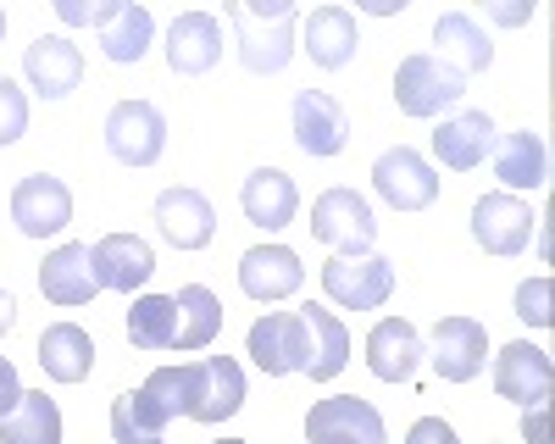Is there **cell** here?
Returning a JSON list of instances; mask_svg holds the SVG:
<instances>
[{"mask_svg":"<svg viewBox=\"0 0 555 444\" xmlns=\"http://www.w3.org/2000/svg\"><path fill=\"white\" fill-rule=\"evenodd\" d=\"M145 394L162 406V417H195V422H222L245 406V373L228 355H206V362L183 367H156L145 378Z\"/></svg>","mask_w":555,"mask_h":444,"instance_id":"obj_1","label":"cell"},{"mask_svg":"<svg viewBox=\"0 0 555 444\" xmlns=\"http://www.w3.org/2000/svg\"><path fill=\"white\" fill-rule=\"evenodd\" d=\"M228 23H234V44L240 62L250 73H284L295 56V6L289 0H256V6H228Z\"/></svg>","mask_w":555,"mask_h":444,"instance_id":"obj_2","label":"cell"},{"mask_svg":"<svg viewBox=\"0 0 555 444\" xmlns=\"http://www.w3.org/2000/svg\"><path fill=\"white\" fill-rule=\"evenodd\" d=\"M461 95H467V73H455L434 51H416L395 67V106L405 117H444L461 106Z\"/></svg>","mask_w":555,"mask_h":444,"instance_id":"obj_3","label":"cell"},{"mask_svg":"<svg viewBox=\"0 0 555 444\" xmlns=\"http://www.w3.org/2000/svg\"><path fill=\"white\" fill-rule=\"evenodd\" d=\"M311 234L322 245H334L339 256H366L378 239V217L356 190H322L311 206Z\"/></svg>","mask_w":555,"mask_h":444,"instance_id":"obj_4","label":"cell"},{"mask_svg":"<svg viewBox=\"0 0 555 444\" xmlns=\"http://www.w3.org/2000/svg\"><path fill=\"white\" fill-rule=\"evenodd\" d=\"M322 295L345 311H378L395 295V266L384 256H334L322 266Z\"/></svg>","mask_w":555,"mask_h":444,"instance_id":"obj_5","label":"cell"},{"mask_svg":"<svg viewBox=\"0 0 555 444\" xmlns=\"http://www.w3.org/2000/svg\"><path fill=\"white\" fill-rule=\"evenodd\" d=\"M106 145L122 167H156L167 151V117L151 101H117L106 112Z\"/></svg>","mask_w":555,"mask_h":444,"instance_id":"obj_6","label":"cell"},{"mask_svg":"<svg viewBox=\"0 0 555 444\" xmlns=\"http://www.w3.org/2000/svg\"><path fill=\"white\" fill-rule=\"evenodd\" d=\"M423 355H434V373L444 383H473L489 367V334L473 317H439Z\"/></svg>","mask_w":555,"mask_h":444,"instance_id":"obj_7","label":"cell"},{"mask_svg":"<svg viewBox=\"0 0 555 444\" xmlns=\"http://www.w3.org/2000/svg\"><path fill=\"white\" fill-rule=\"evenodd\" d=\"M373 190L395 206V211H423L439 200V172L416 156L411 145H395L373 161Z\"/></svg>","mask_w":555,"mask_h":444,"instance_id":"obj_8","label":"cell"},{"mask_svg":"<svg viewBox=\"0 0 555 444\" xmlns=\"http://www.w3.org/2000/svg\"><path fill=\"white\" fill-rule=\"evenodd\" d=\"M12 222L28 234V239H51L73 222V195L62 178L51 172H28L23 184L12 190Z\"/></svg>","mask_w":555,"mask_h":444,"instance_id":"obj_9","label":"cell"},{"mask_svg":"<svg viewBox=\"0 0 555 444\" xmlns=\"http://www.w3.org/2000/svg\"><path fill=\"white\" fill-rule=\"evenodd\" d=\"M473 239L489 250V256H522L528 239H533V206L522 195H483L473 206Z\"/></svg>","mask_w":555,"mask_h":444,"instance_id":"obj_10","label":"cell"},{"mask_svg":"<svg viewBox=\"0 0 555 444\" xmlns=\"http://www.w3.org/2000/svg\"><path fill=\"white\" fill-rule=\"evenodd\" d=\"M550 383H555V362L539 344L517 339V344H505L494 355V389H500V400H517V406H550Z\"/></svg>","mask_w":555,"mask_h":444,"instance_id":"obj_11","label":"cell"},{"mask_svg":"<svg viewBox=\"0 0 555 444\" xmlns=\"http://www.w3.org/2000/svg\"><path fill=\"white\" fill-rule=\"evenodd\" d=\"M23 78H28L34 95L62 101V95H73V89L83 83V51L73 39H62V34H44V39H34L23 51Z\"/></svg>","mask_w":555,"mask_h":444,"instance_id":"obj_12","label":"cell"},{"mask_svg":"<svg viewBox=\"0 0 555 444\" xmlns=\"http://www.w3.org/2000/svg\"><path fill=\"white\" fill-rule=\"evenodd\" d=\"M306 439H345V444H389L384 417L361 394H328L306 417Z\"/></svg>","mask_w":555,"mask_h":444,"instance_id":"obj_13","label":"cell"},{"mask_svg":"<svg viewBox=\"0 0 555 444\" xmlns=\"http://www.w3.org/2000/svg\"><path fill=\"white\" fill-rule=\"evenodd\" d=\"M222 62V23L211 12H178L167 28V67L178 78H201Z\"/></svg>","mask_w":555,"mask_h":444,"instance_id":"obj_14","label":"cell"},{"mask_svg":"<svg viewBox=\"0 0 555 444\" xmlns=\"http://www.w3.org/2000/svg\"><path fill=\"white\" fill-rule=\"evenodd\" d=\"M156 228L178 250H206L217 239V211H211V200L201 190H183L178 184V190H162L156 195Z\"/></svg>","mask_w":555,"mask_h":444,"instance_id":"obj_15","label":"cell"},{"mask_svg":"<svg viewBox=\"0 0 555 444\" xmlns=\"http://www.w3.org/2000/svg\"><path fill=\"white\" fill-rule=\"evenodd\" d=\"M250 355L267 378H289L306 367V323L300 311H267L250 328Z\"/></svg>","mask_w":555,"mask_h":444,"instance_id":"obj_16","label":"cell"},{"mask_svg":"<svg viewBox=\"0 0 555 444\" xmlns=\"http://www.w3.org/2000/svg\"><path fill=\"white\" fill-rule=\"evenodd\" d=\"M295 145L306 156H339L350 145V117L334 95L322 89H300L295 95Z\"/></svg>","mask_w":555,"mask_h":444,"instance_id":"obj_17","label":"cell"},{"mask_svg":"<svg viewBox=\"0 0 555 444\" xmlns=\"http://www.w3.org/2000/svg\"><path fill=\"white\" fill-rule=\"evenodd\" d=\"M300 284H306V266H300V256L289 245H256V250L240 256V289L250 300H261V305L267 300H289Z\"/></svg>","mask_w":555,"mask_h":444,"instance_id":"obj_18","label":"cell"},{"mask_svg":"<svg viewBox=\"0 0 555 444\" xmlns=\"http://www.w3.org/2000/svg\"><path fill=\"white\" fill-rule=\"evenodd\" d=\"M489 151H494V122H489V112H450V117L434 128V156H439V167H450V172L483 167Z\"/></svg>","mask_w":555,"mask_h":444,"instance_id":"obj_19","label":"cell"},{"mask_svg":"<svg viewBox=\"0 0 555 444\" xmlns=\"http://www.w3.org/2000/svg\"><path fill=\"white\" fill-rule=\"evenodd\" d=\"M89 256H95V284L117 289V295L145 289L151 273H156V256H151V245L139 234H106L101 245H89Z\"/></svg>","mask_w":555,"mask_h":444,"instance_id":"obj_20","label":"cell"},{"mask_svg":"<svg viewBox=\"0 0 555 444\" xmlns=\"http://www.w3.org/2000/svg\"><path fill=\"white\" fill-rule=\"evenodd\" d=\"M39 289L51 305H67V311L95 300L101 284H95V256H89V245H56L39 266Z\"/></svg>","mask_w":555,"mask_h":444,"instance_id":"obj_21","label":"cell"},{"mask_svg":"<svg viewBox=\"0 0 555 444\" xmlns=\"http://www.w3.org/2000/svg\"><path fill=\"white\" fill-rule=\"evenodd\" d=\"M240 206H245V217L256 222V228L278 234V228H289V222H295L300 190H295V178L284 167H256L245 178V190H240Z\"/></svg>","mask_w":555,"mask_h":444,"instance_id":"obj_22","label":"cell"},{"mask_svg":"<svg viewBox=\"0 0 555 444\" xmlns=\"http://www.w3.org/2000/svg\"><path fill=\"white\" fill-rule=\"evenodd\" d=\"M300 323H306V378L311 383H328V378H339L345 373V362H350V334H345V323L334 317L328 305H300Z\"/></svg>","mask_w":555,"mask_h":444,"instance_id":"obj_23","label":"cell"},{"mask_svg":"<svg viewBox=\"0 0 555 444\" xmlns=\"http://www.w3.org/2000/svg\"><path fill=\"white\" fill-rule=\"evenodd\" d=\"M416 362H423V334H416L405 317H384L373 334H366V367L384 383H411Z\"/></svg>","mask_w":555,"mask_h":444,"instance_id":"obj_24","label":"cell"},{"mask_svg":"<svg viewBox=\"0 0 555 444\" xmlns=\"http://www.w3.org/2000/svg\"><path fill=\"white\" fill-rule=\"evenodd\" d=\"M95 34H101V51H106V62L133 67L139 56L151 51V39H156V17H151L145 6H133V0H106V12H101Z\"/></svg>","mask_w":555,"mask_h":444,"instance_id":"obj_25","label":"cell"},{"mask_svg":"<svg viewBox=\"0 0 555 444\" xmlns=\"http://www.w3.org/2000/svg\"><path fill=\"white\" fill-rule=\"evenodd\" d=\"M494 178L505 184V195H517V190H544V178H550V151L533 128H517V133H505V140H494Z\"/></svg>","mask_w":555,"mask_h":444,"instance_id":"obj_26","label":"cell"},{"mask_svg":"<svg viewBox=\"0 0 555 444\" xmlns=\"http://www.w3.org/2000/svg\"><path fill=\"white\" fill-rule=\"evenodd\" d=\"M356 44H361V34H356V12H345V6H317L311 17H306V44L300 51L317 62V67H345V62H356Z\"/></svg>","mask_w":555,"mask_h":444,"instance_id":"obj_27","label":"cell"},{"mask_svg":"<svg viewBox=\"0 0 555 444\" xmlns=\"http://www.w3.org/2000/svg\"><path fill=\"white\" fill-rule=\"evenodd\" d=\"M39 367L56 383H83L89 367H95V339H89L78 323H51L39 334Z\"/></svg>","mask_w":555,"mask_h":444,"instance_id":"obj_28","label":"cell"},{"mask_svg":"<svg viewBox=\"0 0 555 444\" xmlns=\"http://www.w3.org/2000/svg\"><path fill=\"white\" fill-rule=\"evenodd\" d=\"M434 44H439V62H450L455 73H483L489 62H494V44H489V34L478 28V17L473 12H444L439 23H434Z\"/></svg>","mask_w":555,"mask_h":444,"instance_id":"obj_29","label":"cell"},{"mask_svg":"<svg viewBox=\"0 0 555 444\" xmlns=\"http://www.w3.org/2000/svg\"><path fill=\"white\" fill-rule=\"evenodd\" d=\"M0 444H62V412L44 389H23V400L0 417Z\"/></svg>","mask_w":555,"mask_h":444,"instance_id":"obj_30","label":"cell"},{"mask_svg":"<svg viewBox=\"0 0 555 444\" xmlns=\"http://www.w3.org/2000/svg\"><path fill=\"white\" fill-rule=\"evenodd\" d=\"M172 305H178V339H172V350H206L222 334V300L206 284H183L172 295Z\"/></svg>","mask_w":555,"mask_h":444,"instance_id":"obj_31","label":"cell"},{"mask_svg":"<svg viewBox=\"0 0 555 444\" xmlns=\"http://www.w3.org/2000/svg\"><path fill=\"white\" fill-rule=\"evenodd\" d=\"M128 339H133V350H172V339H178L172 295H139L128 305Z\"/></svg>","mask_w":555,"mask_h":444,"instance_id":"obj_32","label":"cell"},{"mask_svg":"<svg viewBox=\"0 0 555 444\" xmlns=\"http://www.w3.org/2000/svg\"><path fill=\"white\" fill-rule=\"evenodd\" d=\"M162 428H167V417L145 389H128L112 400V439L117 444H162Z\"/></svg>","mask_w":555,"mask_h":444,"instance_id":"obj_33","label":"cell"},{"mask_svg":"<svg viewBox=\"0 0 555 444\" xmlns=\"http://www.w3.org/2000/svg\"><path fill=\"white\" fill-rule=\"evenodd\" d=\"M23 133H28V95L12 78H0V151L17 145Z\"/></svg>","mask_w":555,"mask_h":444,"instance_id":"obj_34","label":"cell"},{"mask_svg":"<svg viewBox=\"0 0 555 444\" xmlns=\"http://www.w3.org/2000/svg\"><path fill=\"white\" fill-rule=\"evenodd\" d=\"M550 300H555V284H550V278H528V284L517 289V317H522L528 328H550V323H555Z\"/></svg>","mask_w":555,"mask_h":444,"instance_id":"obj_35","label":"cell"},{"mask_svg":"<svg viewBox=\"0 0 555 444\" xmlns=\"http://www.w3.org/2000/svg\"><path fill=\"white\" fill-rule=\"evenodd\" d=\"M405 444H461V439H455V428L444 417H423V422H411Z\"/></svg>","mask_w":555,"mask_h":444,"instance_id":"obj_36","label":"cell"},{"mask_svg":"<svg viewBox=\"0 0 555 444\" xmlns=\"http://www.w3.org/2000/svg\"><path fill=\"white\" fill-rule=\"evenodd\" d=\"M23 400V383H17V367L7 362V355H0V417H7L12 406Z\"/></svg>","mask_w":555,"mask_h":444,"instance_id":"obj_37","label":"cell"},{"mask_svg":"<svg viewBox=\"0 0 555 444\" xmlns=\"http://www.w3.org/2000/svg\"><path fill=\"white\" fill-rule=\"evenodd\" d=\"M62 23H89V28H95L101 23V12H106V0H89V6H78V0H62Z\"/></svg>","mask_w":555,"mask_h":444,"instance_id":"obj_38","label":"cell"},{"mask_svg":"<svg viewBox=\"0 0 555 444\" xmlns=\"http://www.w3.org/2000/svg\"><path fill=\"white\" fill-rule=\"evenodd\" d=\"M522 433H528V444H544V439H550V422H544V406H528V417H522Z\"/></svg>","mask_w":555,"mask_h":444,"instance_id":"obj_39","label":"cell"},{"mask_svg":"<svg viewBox=\"0 0 555 444\" xmlns=\"http://www.w3.org/2000/svg\"><path fill=\"white\" fill-rule=\"evenodd\" d=\"M489 17L505 23V28H512V23H528V17H533V0H522V6H489Z\"/></svg>","mask_w":555,"mask_h":444,"instance_id":"obj_40","label":"cell"},{"mask_svg":"<svg viewBox=\"0 0 555 444\" xmlns=\"http://www.w3.org/2000/svg\"><path fill=\"white\" fill-rule=\"evenodd\" d=\"M12 323H17V300L0 289V334H12Z\"/></svg>","mask_w":555,"mask_h":444,"instance_id":"obj_41","label":"cell"},{"mask_svg":"<svg viewBox=\"0 0 555 444\" xmlns=\"http://www.w3.org/2000/svg\"><path fill=\"white\" fill-rule=\"evenodd\" d=\"M311 444H345V439H311Z\"/></svg>","mask_w":555,"mask_h":444,"instance_id":"obj_42","label":"cell"},{"mask_svg":"<svg viewBox=\"0 0 555 444\" xmlns=\"http://www.w3.org/2000/svg\"><path fill=\"white\" fill-rule=\"evenodd\" d=\"M217 444H250V439H217Z\"/></svg>","mask_w":555,"mask_h":444,"instance_id":"obj_43","label":"cell"},{"mask_svg":"<svg viewBox=\"0 0 555 444\" xmlns=\"http://www.w3.org/2000/svg\"><path fill=\"white\" fill-rule=\"evenodd\" d=\"M0 39H7V12H0Z\"/></svg>","mask_w":555,"mask_h":444,"instance_id":"obj_44","label":"cell"}]
</instances>
